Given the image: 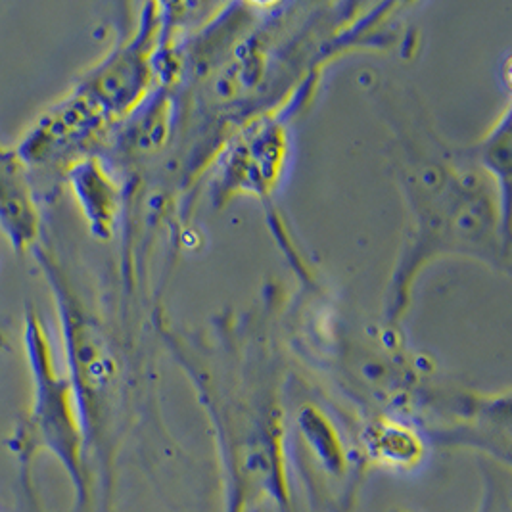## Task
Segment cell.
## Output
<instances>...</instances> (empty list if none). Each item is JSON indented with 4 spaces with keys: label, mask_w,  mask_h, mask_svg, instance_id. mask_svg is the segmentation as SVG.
<instances>
[{
    "label": "cell",
    "mask_w": 512,
    "mask_h": 512,
    "mask_svg": "<svg viewBox=\"0 0 512 512\" xmlns=\"http://www.w3.org/2000/svg\"><path fill=\"white\" fill-rule=\"evenodd\" d=\"M167 340L210 420L223 511L257 512L271 505L296 512L284 363L271 326L248 313L219 319L200 334L173 330Z\"/></svg>",
    "instance_id": "6da1fadb"
},
{
    "label": "cell",
    "mask_w": 512,
    "mask_h": 512,
    "mask_svg": "<svg viewBox=\"0 0 512 512\" xmlns=\"http://www.w3.org/2000/svg\"><path fill=\"white\" fill-rule=\"evenodd\" d=\"M392 165L407 229L386 290L384 323L399 326L424 269L459 256L509 273V211L468 152L453 150L419 110L390 108Z\"/></svg>",
    "instance_id": "7a4b0ae2"
},
{
    "label": "cell",
    "mask_w": 512,
    "mask_h": 512,
    "mask_svg": "<svg viewBox=\"0 0 512 512\" xmlns=\"http://www.w3.org/2000/svg\"><path fill=\"white\" fill-rule=\"evenodd\" d=\"M25 348L33 374V401L10 447L22 466L33 465L43 453L52 455L70 478L73 512H93L96 493L85 457L77 397L70 376L58 371L45 326L33 313L25 319Z\"/></svg>",
    "instance_id": "3957f363"
},
{
    "label": "cell",
    "mask_w": 512,
    "mask_h": 512,
    "mask_svg": "<svg viewBox=\"0 0 512 512\" xmlns=\"http://www.w3.org/2000/svg\"><path fill=\"white\" fill-rule=\"evenodd\" d=\"M288 455L311 509L355 512L369 466L346 422L315 401H303L288 424Z\"/></svg>",
    "instance_id": "277c9868"
},
{
    "label": "cell",
    "mask_w": 512,
    "mask_h": 512,
    "mask_svg": "<svg viewBox=\"0 0 512 512\" xmlns=\"http://www.w3.org/2000/svg\"><path fill=\"white\" fill-rule=\"evenodd\" d=\"M311 94L292 96L277 110L248 119L221 144L215 154L211 198L217 208L238 196L269 200L284 181L292 156L290 119Z\"/></svg>",
    "instance_id": "5b68a950"
},
{
    "label": "cell",
    "mask_w": 512,
    "mask_h": 512,
    "mask_svg": "<svg viewBox=\"0 0 512 512\" xmlns=\"http://www.w3.org/2000/svg\"><path fill=\"white\" fill-rule=\"evenodd\" d=\"M415 420L434 447L468 449L511 468V392H476L436 382Z\"/></svg>",
    "instance_id": "8992f818"
},
{
    "label": "cell",
    "mask_w": 512,
    "mask_h": 512,
    "mask_svg": "<svg viewBox=\"0 0 512 512\" xmlns=\"http://www.w3.org/2000/svg\"><path fill=\"white\" fill-rule=\"evenodd\" d=\"M167 35L162 4H148L131 37L117 45L79 85L110 121L131 116L158 83V64Z\"/></svg>",
    "instance_id": "52a82bcc"
},
{
    "label": "cell",
    "mask_w": 512,
    "mask_h": 512,
    "mask_svg": "<svg viewBox=\"0 0 512 512\" xmlns=\"http://www.w3.org/2000/svg\"><path fill=\"white\" fill-rule=\"evenodd\" d=\"M110 123V117L102 112L93 98L77 89L45 112L29 131L18 152L29 165L77 163L87 158L85 154L93 144L104 139Z\"/></svg>",
    "instance_id": "ba28073f"
},
{
    "label": "cell",
    "mask_w": 512,
    "mask_h": 512,
    "mask_svg": "<svg viewBox=\"0 0 512 512\" xmlns=\"http://www.w3.org/2000/svg\"><path fill=\"white\" fill-rule=\"evenodd\" d=\"M353 436L365 465L397 478L422 472L436 449L419 422L401 413L357 417Z\"/></svg>",
    "instance_id": "9c48e42d"
},
{
    "label": "cell",
    "mask_w": 512,
    "mask_h": 512,
    "mask_svg": "<svg viewBox=\"0 0 512 512\" xmlns=\"http://www.w3.org/2000/svg\"><path fill=\"white\" fill-rule=\"evenodd\" d=\"M39 225L27 163L18 150L0 144V229L14 250L25 252L35 244Z\"/></svg>",
    "instance_id": "30bf717a"
},
{
    "label": "cell",
    "mask_w": 512,
    "mask_h": 512,
    "mask_svg": "<svg viewBox=\"0 0 512 512\" xmlns=\"http://www.w3.org/2000/svg\"><path fill=\"white\" fill-rule=\"evenodd\" d=\"M70 181L94 236L108 238L114 231L121 202L116 181L108 169L91 156L71 165Z\"/></svg>",
    "instance_id": "8fae6325"
},
{
    "label": "cell",
    "mask_w": 512,
    "mask_h": 512,
    "mask_svg": "<svg viewBox=\"0 0 512 512\" xmlns=\"http://www.w3.org/2000/svg\"><path fill=\"white\" fill-rule=\"evenodd\" d=\"M511 104L503 108V114L495 119L488 133L478 140L468 152L472 163L482 171L495 188L503 208L511 206L512 133Z\"/></svg>",
    "instance_id": "7c38bea8"
},
{
    "label": "cell",
    "mask_w": 512,
    "mask_h": 512,
    "mask_svg": "<svg viewBox=\"0 0 512 512\" xmlns=\"http://www.w3.org/2000/svg\"><path fill=\"white\" fill-rule=\"evenodd\" d=\"M482 512H511L509 486L505 482L493 484L491 476H486V495L482 503Z\"/></svg>",
    "instance_id": "4fadbf2b"
},
{
    "label": "cell",
    "mask_w": 512,
    "mask_h": 512,
    "mask_svg": "<svg viewBox=\"0 0 512 512\" xmlns=\"http://www.w3.org/2000/svg\"><path fill=\"white\" fill-rule=\"evenodd\" d=\"M390 512H411V511H407V509H392V511Z\"/></svg>",
    "instance_id": "5bb4252c"
}]
</instances>
